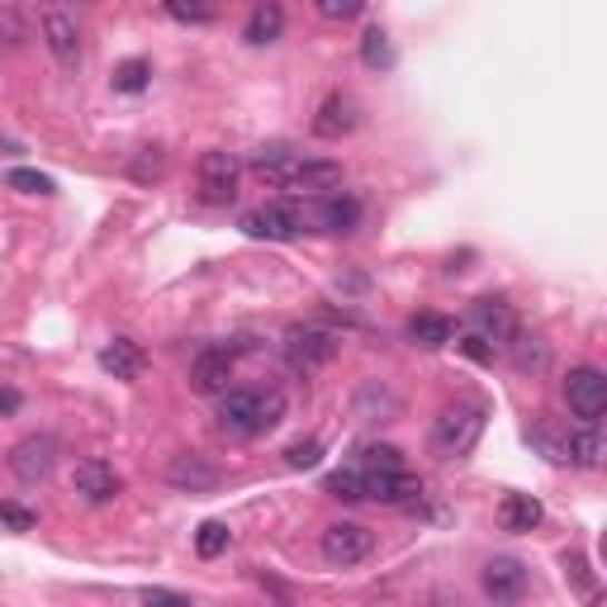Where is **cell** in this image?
Segmentation results:
<instances>
[{
  "instance_id": "cell-1",
  "label": "cell",
  "mask_w": 607,
  "mask_h": 607,
  "mask_svg": "<svg viewBox=\"0 0 607 607\" xmlns=\"http://www.w3.org/2000/svg\"><path fill=\"white\" fill-rule=\"evenodd\" d=\"M285 418V389L257 385V389H223L219 404V427L228 437H261L280 427Z\"/></svg>"
},
{
  "instance_id": "cell-2",
  "label": "cell",
  "mask_w": 607,
  "mask_h": 607,
  "mask_svg": "<svg viewBox=\"0 0 607 607\" xmlns=\"http://www.w3.org/2000/svg\"><path fill=\"white\" fill-rule=\"evenodd\" d=\"M485 408L479 404H451L446 414L432 422V437H427V446H432L437 460H466L479 437H485Z\"/></svg>"
},
{
  "instance_id": "cell-3",
  "label": "cell",
  "mask_w": 607,
  "mask_h": 607,
  "mask_svg": "<svg viewBox=\"0 0 607 607\" xmlns=\"http://www.w3.org/2000/svg\"><path fill=\"white\" fill-rule=\"evenodd\" d=\"M337 351H342V337H337L332 328H318V324H295V328H285V337H280L285 366L299 370V375L324 370Z\"/></svg>"
},
{
  "instance_id": "cell-4",
  "label": "cell",
  "mask_w": 607,
  "mask_h": 607,
  "mask_svg": "<svg viewBox=\"0 0 607 607\" xmlns=\"http://www.w3.org/2000/svg\"><path fill=\"white\" fill-rule=\"evenodd\" d=\"M242 233L257 238V242H295L299 233H309L304 228V205L299 200H285V205H261L252 213H242Z\"/></svg>"
},
{
  "instance_id": "cell-5",
  "label": "cell",
  "mask_w": 607,
  "mask_h": 607,
  "mask_svg": "<svg viewBox=\"0 0 607 607\" xmlns=\"http://www.w3.org/2000/svg\"><path fill=\"white\" fill-rule=\"evenodd\" d=\"M565 404L579 422H598L607 414V375L598 366H575L565 375Z\"/></svg>"
},
{
  "instance_id": "cell-6",
  "label": "cell",
  "mask_w": 607,
  "mask_h": 607,
  "mask_svg": "<svg viewBox=\"0 0 607 607\" xmlns=\"http://www.w3.org/2000/svg\"><path fill=\"white\" fill-rule=\"evenodd\" d=\"M304 205V228L309 233H351L361 223V205L351 195H314V200H299Z\"/></svg>"
},
{
  "instance_id": "cell-7",
  "label": "cell",
  "mask_w": 607,
  "mask_h": 607,
  "mask_svg": "<svg viewBox=\"0 0 607 607\" xmlns=\"http://www.w3.org/2000/svg\"><path fill=\"white\" fill-rule=\"evenodd\" d=\"M238 181H242V162L223 148H209L200 157V195L205 205H233L238 200Z\"/></svg>"
},
{
  "instance_id": "cell-8",
  "label": "cell",
  "mask_w": 607,
  "mask_h": 607,
  "mask_svg": "<svg viewBox=\"0 0 607 607\" xmlns=\"http://www.w3.org/2000/svg\"><path fill=\"white\" fill-rule=\"evenodd\" d=\"M318 550H324L328 565H342V569L361 565V560H370V550H375V531L361 527V523H332V527H324Z\"/></svg>"
},
{
  "instance_id": "cell-9",
  "label": "cell",
  "mask_w": 607,
  "mask_h": 607,
  "mask_svg": "<svg viewBox=\"0 0 607 607\" xmlns=\"http://www.w3.org/2000/svg\"><path fill=\"white\" fill-rule=\"evenodd\" d=\"M52 466H58V441L52 437H24L10 451V475L20 479V485H39V479L52 475Z\"/></svg>"
},
{
  "instance_id": "cell-10",
  "label": "cell",
  "mask_w": 607,
  "mask_h": 607,
  "mask_svg": "<svg viewBox=\"0 0 607 607\" xmlns=\"http://www.w3.org/2000/svg\"><path fill=\"white\" fill-rule=\"evenodd\" d=\"M228 380H233V351L228 347H209L190 361V389L195 395L213 399V395H223L228 389Z\"/></svg>"
},
{
  "instance_id": "cell-11",
  "label": "cell",
  "mask_w": 607,
  "mask_h": 607,
  "mask_svg": "<svg viewBox=\"0 0 607 607\" xmlns=\"http://www.w3.org/2000/svg\"><path fill=\"white\" fill-rule=\"evenodd\" d=\"M366 498L389 504V508H414L422 498V485L404 470H366Z\"/></svg>"
},
{
  "instance_id": "cell-12",
  "label": "cell",
  "mask_w": 607,
  "mask_h": 607,
  "mask_svg": "<svg viewBox=\"0 0 607 607\" xmlns=\"http://www.w3.org/2000/svg\"><path fill=\"white\" fill-rule=\"evenodd\" d=\"M470 324H475V332L485 337L489 347H508L517 337V314L508 309L504 299H475L470 304Z\"/></svg>"
},
{
  "instance_id": "cell-13",
  "label": "cell",
  "mask_w": 607,
  "mask_h": 607,
  "mask_svg": "<svg viewBox=\"0 0 607 607\" xmlns=\"http://www.w3.org/2000/svg\"><path fill=\"white\" fill-rule=\"evenodd\" d=\"M71 489H77L86 504H110V498H119L123 479L115 466H105V460H81V466L71 470Z\"/></svg>"
},
{
  "instance_id": "cell-14",
  "label": "cell",
  "mask_w": 607,
  "mask_h": 607,
  "mask_svg": "<svg viewBox=\"0 0 607 607\" xmlns=\"http://www.w3.org/2000/svg\"><path fill=\"white\" fill-rule=\"evenodd\" d=\"M479 579H485V594L494 603H517V598L527 594V565L513 560V556H494Z\"/></svg>"
},
{
  "instance_id": "cell-15",
  "label": "cell",
  "mask_w": 607,
  "mask_h": 607,
  "mask_svg": "<svg viewBox=\"0 0 607 607\" xmlns=\"http://www.w3.org/2000/svg\"><path fill=\"white\" fill-rule=\"evenodd\" d=\"M43 43L58 58V67H77L81 62V29L67 10H48L43 14Z\"/></svg>"
},
{
  "instance_id": "cell-16",
  "label": "cell",
  "mask_w": 607,
  "mask_h": 607,
  "mask_svg": "<svg viewBox=\"0 0 607 607\" xmlns=\"http://www.w3.org/2000/svg\"><path fill=\"white\" fill-rule=\"evenodd\" d=\"M356 123H361V105H356L351 96H328L314 115V138L337 142V138H347Z\"/></svg>"
},
{
  "instance_id": "cell-17",
  "label": "cell",
  "mask_w": 607,
  "mask_h": 607,
  "mask_svg": "<svg viewBox=\"0 0 607 607\" xmlns=\"http://www.w3.org/2000/svg\"><path fill=\"white\" fill-rule=\"evenodd\" d=\"M100 370L115 375V380H142V370H148V351H142L133 337H115V342L100 347Z\"/></svg>"
},
{
  "instance_id": "cell-18",
  "label": "cell",
  "mask_w": 607,
  "mask_h": 607,
  "mask_svg": "<svg viewBox=\"0 0 607 607\" xmlns=\"http://www.w3.org/2000/svg\"><path fill=\"white\" fill-rule=\"evenodd\" d=\"M167 485L181 494H213L219 489V470H213L205 456H176L167 466Z\"/></svg>"
},
{
  "instance_id": "cell-19",
  "label": "cell",
  "mask_w": 607,
  "mask_h": 607,
  "mask_svg": "<svg viewBox=\"0 0 607 607\" xmlns=\"http://www.w3.org/2000/svg\"><path fill=\"white\" fill-rule=\"evenodd\" d=\"M342 181V167L337 162H314V157H295L290 176H285V190H332Z\"/></svg>"
},
{
  "instance_id": "cell-20",
  "label": "cell",
  "mask_w": 607,
  "mask_h": 607,
  "mask_svg": "<svg viewBox=\"0 0 607 607\" xmlns=\"http://www.w3.org/2000/svg\"><path fill=\"white\" fill-rule=\"evenodd\" d=\"M408 337H414L418 347H427V351H441V347H451V342H456V324H451L446 314L422 309V314L408 318Z\"/></svg>"
},
{
  "instance_id": "cell-21",
  "label": "cell",
  "mask_w": 607,
  "mask_h": 607,
  "mask_svg": "<svg viewBox=\"0 0 607 607\" xmlns=\"http://www.w3.org/2000/svg\"><path fill=\"white\" fill-rule=\"evenodd\" d=\"M280 33H285V10H280V0H257V10H252V20H247L242 39L257 43V48H266V43H276Z\"/></svg>"
},
{
  "instance_id": "cell-22",
  "label": "cell",
  "mask_w": 607,
  "mask_h": 607,
  "mask_svg": "<svg viewBox=\"0 0 607 607\" xmlns=\"http://www.w3.org/2000/svg\"><path fill=\"white\" fill-rule=\"evenodd\" d=\"M498 527L504 531H537L541 527V504L531 494H508L498 504Z\"/></svg>"
},
{
  "instance_id": "cell-23",
  "label": "cell",
  "mask_w": 607,
  "mask_h": 607,
  "mask_svg": "<svg viewBox=\"0 0 607 607\" xmlns=\"http://www.w3.org/2000/svg\"><path fill=\"white\" fill-rule=\"evenodd\" d=\"M569 466H579V470H598V460H603V437H598V422H584L575 437L565 441V456Z\"/></svg>"
},
{
  "instance_id": "cell-24",
  "label": "cell",
  "mask_w": 607,
  "mask_h": 607,
  "mask_svg": "<svg viewBox=\"0 0 607 607\" xmlns=\"http://www.w3.org/2000/svg\"><path fill=\"white\" fill-rule=\"evenodd\" d=\"M328 498H342V504H366V470L351 466V470H332L324 479Z\"/></svg>"
},
{
  "instance_id": "cell-25",
  "label": "cell",
  "mask_w": 607,
  "mask_h": 607,
  "mask_svg": "<svg viewBox=\"0 0 607 607\" xmlns=\"http://www.w3.org/2000/svg\"><path fill=\"white\" fill-rule=\"evenodd\" d=\"M228 541H233V531H228V523H219V517H209V523H200V531H195V556L200 560H219Z\"/></svg>"
},
{
  "instance_id": "cell-26",
  "label": "cell",
  "mask_w": 607,
  "mask_h": 607,
  "mask_svg": "<svg viewBox=\"0 0 607 607\" xmlns=\"http://www.w3.org/2000/svg\"><path fill=\"white\" fill-rule=\"evenodd\" d=\"M356 466L361 470H404V451L399 446H389V441H370L356 451Z\"/></svg>"
},
{
  "instance_id": "cell-27",
  "label": "cell",
  "mask_w": 607,
  "mask_h": 607,
  "mask_svg": "<svg viewBox=\"0 0 607 607\" xmlns=\"http://www.w3.org/2000/svg\"><path fill=\"white\" fill-rule=\"evenodd\" d=\"M148 81H152V62H142V58H129V62L115 67V91H119V96L148 91Z\"/></svg>"
},
{
  "instance_id": "cell-28",
  "label": "cell",
  "mask_w": 607,
  "mask_h": 607,
  "mask_svg": "<svg viewBox=\"0 0 607 607\" xmlns=\"http://www.w3.org/2000/svg\"><path fill=\"white\" fill-rule=\"evenodd\" d=\"M167 14L181 24H209L219 14V0H167Z\"/></svg>"
},
{
  "instance_id": "cell-29",
  "label": "cell",
  "mask_w": 607,
  "mask_h": 607,
  "mask_svg": "<svg viewBox=\"0 0 607 607\" xmlns=\"http://www.w3.org/2000/svg\"><path fill=\"white\" fill-rule=\"evenodd\" d=\"M6 186L20 190V195H52V190H58V186H52V176L33 171V167H14V171H6Z\"/></svg>"
},
{
  "instance_id": "cell-30",
  "label": "cell",
  "mask_w": 607,
  "mask_h": 607,
  "mask_svg": "<svg viewBox=\"0 0 607 607\" xmlns=\"http://www.w3.org/2000/svg\"><path fill=\"white\" fill-rule=\"evenodd\" d=\"M361 62L366 67H389V62H395V52H389V33L380 24L361 33Z\"/></svg>"
},
{
  "instance_id": "cell-31",
  "label": "cell",
  "mask_w": 607,
  "mask_h": 607,
  "mask_svg": "<svg viewBox=\"0 0 607 607\" xmlns=\"http://www.w3.org/2000/svg\"><path fill=\"white\" fill-rule=\"evenodd\" d=\"M508 347H513L517 370H541V366H546V347L537 342V337H523V332H517Z\"/></svg>"
},
{
  "instance_id": "cell-32",
  "label": "cell",
  "mask_w": 607,
  "mask_h": 607,
  "mask_svg": "<svg viewBox=\"0 0 607 607\" xmlns=\"http://www.w3.org/2000/svg\"><path fill=\"white\" fill-rule=\"evenodd\" d=\"M314 10L324 14V20H332V24H347V20H356V14L366 10V0H314Z\"/></svg>"
},
{
  "instance_id": "cell-33",
  "label": "cell",
  "mask_w": 607,
  "mask_h": 607,
  "mask_svg": "<svg viewBox=\"0 0 607 607\" xmlns=\"http://www.w3.org/2000/svg\"><path fill=\"white\" fill-rule=\"evenodd\" d=\"M0 523H6L10 531H33V527H39V517H33L29 508H20V504H10V498H6V504H0Z\"/></svg>"
},
{
  "instance_id": "cell-34",
  "label": "cell",
  "mask_w": 607,
  "mask_h": 607,
  "mask_svg": "<svg viewBox=\"0 0 607 607\" xmlns=\"http://www.w3.org/2000/svg\"><path fill=\"white\" fill-rule=\"evenodd\" d=\"M318 456H324V441H295L290 451H285V460H290L295 470H309V466H318Z\"/></svg>"
},
{
  "instance_id": "cell-35",
  "label": "cell",
  "mask_w": 607,
  "mask_h": 607,
  "mask_svg": "<svg viewBox=\"0 0 607 607\" xmlns=\"http://www.w3.org/2000/svg\"><path fill=\"white\" fill-rule=\"evenodd\" d=\"M133 176H138V181H157V176H162V152H157V148L142 152L133 162Z\"/></svg>"
},
{
  "instance_id": "cell-36",
  "label": "cell",
  "mask_w": 607,
  "mask_h": 607,
  "mask_svg": "<svg viewBox=\"0 0 607 607\" xmlns=\"http://www.w3.org/2000/svg\"><path fill=\"white\" fill-rule=\"evenodd\" d=\"M456 347H460V351H466V356H470V361H485V366L494 361V347H489V342H485V337H479V332H470V337H466V342H456Z\"/></svg>"
},
{
  "instance_id": "cell-37",
  "label": "cell",
  "mask_w": 607,
  "mask_h": 607,
  "mask_svg": "<svg viewBox=\"0 0 607 607\" xmlns=\"http://www.w3.org/2000/svg\"><path fill=\"white\" fill-rule=\"evenodd\" d=\"M24 408V395L20 389H10V385H0V418H14Z\"/></svg>"
},
{
  "instance_id": "cell-38",
  "label": "cell",
  "mask_w": 607,
  "mask_h": 607,
  "mask_svg": "<svg viewBox=\"0 0 607 607\" xmlns=\"http://www.w3.org/2000/svg\"><path fill=\"white\" fill-rule=\"evenodd\" d=\"M142 603H186V594H171V588H142Z\"/></svg>"
}]
</instances>
